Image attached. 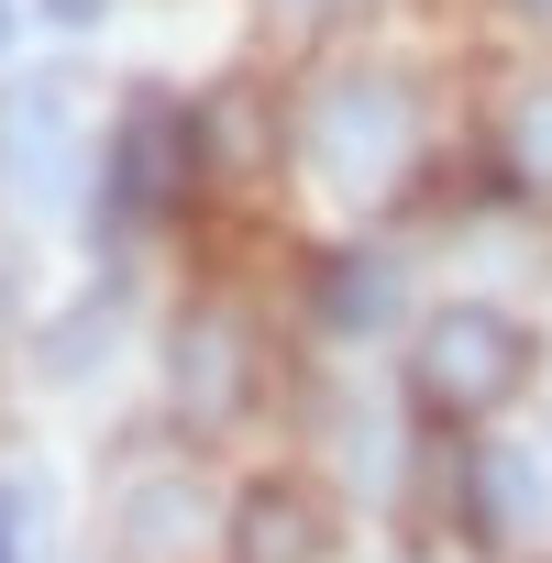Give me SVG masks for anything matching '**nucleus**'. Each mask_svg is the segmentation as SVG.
Returning <instances> with one entry per match:
<instances>
[{
    "mask_svg": "<svg viewBox=\"0 0 552 563\" xmlns=\"http://www.w3.org/2000/svg\"><path fill=\"white\" fill-rule=\"evenodd\" d=\"M409 387H420L442 420L508 409V398L530 387V332H519L508 310H486V299H453V310L420 332V354H409Z\"/></svg>",
    "mask_w": 552,
    "mask_h": 563,
    "instance_id": "nucleus-1",
    "label": "nucleus"
},
{
    "mask_svg": "<svg viewBox=\"0 0 552 563\" xmlns=\"http://www.w3.org/2000/svg\"><path fill=\"white\" fill-rule=\"evenodd\" d=\"M199 111H177L166 89H133V111L111 122V166H100V199H111V221L122 232H144V221H166L177 199H188V177H199Z\"/></svg>",
    "mask_w": 552,
    "mask_h": 563,
    "instance_id": "nucleus-2",
    "label": "nucleus"
},
{
    "mask_svg": "<svg viewBox=\"0 0 552 563\" xmlns=\"http://www.w3.org/2000/svg\"><path fill=\"white\" fill-rule=\"evenodd\" d=\"M78 111H89V89L67 67H34L12 89V111H0V166H12V188L34 210H67L78 199V155H89V122Z\"/></svg>",
    "mask_w": 552,
    "mask_h": 563,
    "instance_id": "nucleus-3",
    "label": "nucleus"
},
{
    "mask_svg": "<svg viewBox=\"0 0 552 563\" xmlns=\"http://www.w3.org/2000/svg\"><path fill=\"white\" fill-rule=\"evenodd\" d=\"M310 155H321L332 188H387L398 155H409V89L398 78H332L321 122H310Z\"/></svg>",
    "mask_w": 552,
    "mask_h": 563,
    "instance_id": "nucleus-4",
    "label": "nucleus"
},
{
    "mask_svg": "<svg viewBox=\"0 0 552 563\" xmlns=\"http://www.w3.org/2000/svg\"><path fill=\"white\" fill-rule=\"evenodd\" d=\"M166 387H177L188 431H232L254 409V387H265V354H254V332L232 310H188L177 343H166Z\"/></svg>",
    "mask_w": 552,
    "mask_h": 563,
    "instance_id": "nucleus-5",
    "label": "nucleus"
},
{
    "mask_svg": "<svg viewBox=\"0 0 552 563\" xmlns=\"http://www.w3.org/2000/svg\"><path fill=\"white\" fill-rule=\"evenodd\" d=\"M332 552V519L310 486H254L232 508V563H321Z\"/></svg>",
    "mask_w": 552,
    "mask_h": 563,
    "instance_id": "nucleus-6",
    "label": "nucleus"
},
{
    "mask_svg": "<svg viewBox=\"0 0 552 563\" xmlns=\"http://www.w3.org/2000/svg\"><path fill=\"white\" fill-rule=\"evenodd\" d=\"M188 530H199V486H188V475H133V497H122V541H133V563H177Z\"/></svg>",
    "mask_w": 552,
    "mask_h": 563,
    "instance_id": "nucleus-7",
    "label": "nucleus"
},
{
    "mask_svg": "<svg viewBox=\"0 0 552 563\" xmlns=\"http://www.w3.org/2000/svg\"><path fill=\"white\" fill-rule=\"evenodd\" d=\"M321 321L332 332H387L398 321V265L387 254H332L321 265Z\"/></svg>",
    "mask_w": 552,
    "mask_h": 563,
    "instance_id": "nucleus-8",
    "label": "nucleus"
},
{
    "mask_svg": "<svg viewBox=\"0 0 552 563\" xmlns=\"http://www.w3.org/2000/svg\"><path fill=\"white\" fill-rule=\"evenodd\" d=\"M111 332H122V310H111V299L67 310V321L45 332V376H56V387H78V376H89V354H111Z\"/></svg>",
    "mask_w": 552,
    "mask_h": 563,
    "instance_id": "nucleus-9",
    "label": "nucleus"
},
{
    "mask_svg": "<svg viewBox=\"0 0 552 563\" xmlns=\"http://www.w3.org/2000/svg\"><path fill=\"white\" fill-rule=\"evenodd\" d=\"M508 144H519V177H530V188H552V89H530V100H519Z\"/></svg>",
    "mask_w": 552,
    "mask_h": 563,
    "instance_id": "nucleus-10",
    "label": "nucleus"
},
{
    "mask_svg": "<svg viewBox=\"0 0 552 563\" xmlns=\"http://www.w3.org/2000/svg\"><path fill=\"white\" fill-rule=\"evenodd\" d=\"M210 122H221V133H210L221 155H254V100H243V89H221V100H210Z\"/></svg>",
    "mask_w": 552,
    "mask_h": 563,
    "instance_id": "nucleus-11",
    "label": "nucleus"
},
{
    "mask_svg": "<svg viewBox=\"0 0 552 563\" xmlns=\"http://www.w3.org/2000/svg\"><path fill=\"white\" fill-rule=\"evenodd\" d=\"M89 12H100V0H56V23H89Z\"/></svg>",
    "mask_w": 552,
    "mask_h": 563,
    "instance_id": "nucleus-12",
    "label": "nucleus"
},
{
    "mask_svg": "<svg viewBox=\"0 0 552 563\" xmlns=\"http://www.w3.org/2000/svg\"><path fill=\"white\" fill-rule=\"evenodd\" d=\"M0 563H12V508H0Z\"/></svg>",
    "mask_w": 552,
    "mask_h": 563,
    "instance_id": "nucleus-13",
    "label": "nucleus"
},
{
    "mask_svg": "<svg viewBox=\"0 0 552 563\" xmlns=\"http://www.w3.org/2000/svg\"><path fill=\"white\" fill-rule=\"evenodd\" d=\"M519 12H541V23H552V0H519Z\"/></svg>",
    "mask_w": 552,
    "mask_h": 563,
    "instance_id": "nucleus-14",
    "label": "nucleus"
},
{
    "mask_svg": "<svg viewBox=\"0 0 552 563\" xmlns=\"http://www.w3.org/2000/svg\"><path fill=\"white\" fill-rule=\"evenodd\" d=\"M0 34H12V0H0Z\"/></svg>",
    "mask_w": 552,
    "mask_h": 563,
    "instance_id": "nucleus-15",
    "label": "nucleus"
}]
</instances>
